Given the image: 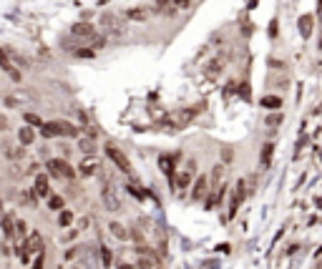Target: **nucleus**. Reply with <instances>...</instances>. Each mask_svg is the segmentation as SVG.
<instances>
[{"instance_id": "1", "label": "nucleus", "mask_w": 322, "mask_h": 269, "mask_svg": "<svg viewBox=\"0 0 322 269\" xmlns=\"http://www.w3.org/2000/svg\"><path fill=\"white\" fill-rule=\"evenodd\" d=\"M40 133L46 139H53V136H78V128L68 121H51V123H43L40 126Z\"/></svg>"}, {"instance_id": "2", "label": "nucleus", "mask_w": 322, "mask_h": 269, "mask_svg": "<svg viewBox=\"0 0 322 269\" xmlns=\"http://www.w3.org/2000/svg\"><path fill=\"white\" fill-rule=\"evenodd\" d=\"M48 174L51 176H58V179H73L76 176V171L68 166V161H63V159H51L48 164Z\"/></svg>"}, {"instance_id": "3", "label": "nucleus", "mask_w": 322, "mask_h": 269, "mask_svg": "<svg viewBox=\"0 0 322 269\" xmlns=\"http://www.w3.org/2000/svg\"><path fill=\"white\" fill-rule=\"evenodd\" d=\"M106 156L116 164L118 171H123V174H128V171H131V161L126 159V153H123L121 149H116V146H111V144H109V146H106Z\"/></svg>"}, {"instance_id": "4", "label": "nucleus", "mask_w": 322, "mask_h": 269, "mask_svg": "<svg viewBox=\"0 0 322 269\" xmlns=\"http://www.w3.org/2000/svg\"><path fill=\"white\" fill-rule=\"evenodd\" d=\"M101 23H103V28H106L109 35H126V23H123L118 15H114V13H111V15L106 13V15L101 18Z\"/></svg>"}, {"instance_id": "5", "label": "nucleus", "mask_w": 322, "mask_h": 269, "mask_svg": "<svg viewBox=\"0 0 322 269\" xmlns=\"http://www.w3.org/2000/svg\"><path fill=\"white\" fill-rule=\"evenodd\" d=\"M71 35L78 38V40H91V38L96 35V26H91V23H86V20L73 23V26H71Z\"/></svg>"}, {"instance_id": "6", "label": "nucleus", "mask_w": 322, "mask_h": 269, "mask_svg": "<svg viewBox=\"0 0 322 269\" xmlns=\"http://www.w3.org/2000/svg\"><path fill=\"white\" fill-rule=\"evenodd\" d=\"M101 196H103V204H106V209L109 211H118L121 209V201H118V196H116V191L106 184L103 186V191H101Z\"/></svg>"}, {"instance_id": "7", "label": "nucleus", "mask_w": 322, "mask_h": 269, "mask_svg": "<svg viewBox=\"0 0 322 269\" xmlns=\"http://www.w3.org/2000/svg\"><path fill=\"white\" fill-rule=\"evenodd\" d=\"M151 13H159V15L174 18L179 10H176L174 5H171V0H154V8H151Z\"/></svg>"}, {"instance_id": "8", "label": "nucleus", "mask_w": 322, "mask_h": 269, "mask_svg": "<svg viewBox=\"0 0 322 269\" xmlns=\"http://www.w3.org/2000/svg\"><path fill=\"white\" fill-rule=\"evenodd\" d=\"M0 68H3V71H5V73H8L13 81H20V71H18L13 63H10L8 53H5V48H0Z\"/></svg>"}, {"instance_id": "9", "label": "nucleus", "mask_w": 322, "mask_h": 269, "mask_svg": "<svg viewBox=\"0 0 322 269\" xmlns=\"http://www.w3.org/2000/svg\"><path fill=\"white\" fill-rule=\"evenodd\" d=\"M126 18L134 20V23H146L148 18H151V8H131L126 13Z\"/></svg>"}, {"instance_id": "10", "label": "nucleus", "mask_w": 322, "mask_h": 269, "mask_svg": "<svg viewBox=\"0 0 322 269\" xmlns=\"http://www.w3.org/2000/svg\"><path fill=\"white\" fill-rule=\"evenodd\" d=\"M109 232H111L116 239H121V241L128 239V232L123 229V224H121V221H109Z\"/></svg>"}, {"instance_id": "11", "label": "nucleus", "mask_w": 322, "mask_h": 269, "mask_svg": "<svg viewBox=\"0 0 322 269\" xmlns=\"http://www.w3.org/2000/svg\"><path fill=\"white\" fill-rule=\"evenodd\" d=\"M33 139H35V131H33L30 126H23V128L18 131V141H20L23 146H30V144H33Z\"/></svg>"}, {"instance_id": "12", "label": "nucleus", "mask_w": 322, "mask_h": 269, "mask_svg": "<svg viewBox=\"0 0 322 269\" xmlns=\"http://www.w3.org/2000/svg\"><path fill=\"white\" fill-rule=\"evenodd\" d=\"M26 249H28V252H35V254H38V252H43V241H40V234H35V232H33V234L28 237V241H26Z\"/></svg>"}, {"instance_id": "13", "label": "nucleus", "mask_w": 322, "mask_h": 269, "mask_svg": "<svg viewBox=\"0 0 322 269\" xmlns=\"http://www.w3.org/2000/svg\"><path fill=\"white\" fill-rule=\"evenodd\" d=\"M299 33H302V38H310V33H312V15H302L299 18Z\"/></svg>"}, {"instance_id": "14", "label": "nucleus", "mask_w": 322, "mask_h": 269, "mask_svg": "<svg viewBox=\"0 0 322 269\" xmlns=\"http://www.w3.org/2000/svg\"><path fill=\"white\" fill-rule=\"evenodd\" d=\"M191 174H194V164H191V169H186L184 174H179V176H176V186H179V189L189 186V184H191Z\"/></svg>"}, {"instance_id": "15", "label": "nucleus", "mask_w": 322, "mask_h": 269, "mask_svg": "<svg viewBox=\"0 0 322 269\" xmlns=\"http://www.w3.org/2000/svg\"><path fill=\"white\" fill-rule=\"evenodd\" d=\"M262 106L269 108V111H277V108L282 106V98H280V96H267V98H262Z\"/></svg>"}, {"instance_id": "16", "label": "nucleus", "mask_w": 322, "mask_h": 269, "mask_svg": "<svg viewBox=\"0 0 322 269\" xmlns=\"http://www.w3.org/2000/svg\"><path fill=\"white\" fill-rule=\"evenodd\" d=\"M35 191H38L40 196H48V176H46V174H40V176L35 179Z\"/></svg>"}, {"instance_id": "17", "label": "nucleus", "mask_w": 322, "mask_h": 269, "mask_svg": "<svg viewBox=\"0 0 322 269\" xmlns=\"http://www.w3.org/2000/svg\"><path fill=\"white\" fill-rule=\"evenodd\" d=\"M91 43H93V51H103V48L109 46V38H106V35H98V33H96V35L91 38Z\"/></svg>"}, {"instance_id": "18", "label": "nucleus", "mask_w": 322, "mask_h": 269, "mask_svg": "<svg viewBox=\"0 0 322 269\" xmlns=\"http://www.w3.org/2000/svg\"><path fill=\"white\" fill-rule=\"evenodd\" d=\"M3 234H5V237H13V234H15V221H13L10 216L3 219Z\"/></svg>"}, {"instance_id": "19", "label": "nucleus", "mask_w": 322, "mask_h": 269, "mask_svg": "<svg viewBox=\"0 0 322 269\" xmlns=\"http://www.w3.org/2000/svg\"><path fill=\"white\" fill-rule=\"evenodd\" d=\"M204 191H206V176H199L197 184H194V199H199Z\"/></svg>"}, {"instance_id": "20", "label": "nucleus", "mask_w": 322, "mask_h": 269, "mask_svg": "<svg viewBox=\"0 0 322 269\" xmlns=\"http://www.w3.org/2000/svg\"><path fill=\"white\" fill-rule=\"evenodd\" d=\"M101 257H103V267L111 269V262H114V254H111V249L109 246H101Z\"/></svg>"}, {"instance_id": "21", "label": "nucleus", "mask_w": 322, "mask_h": 269, "mask_svg": "<svg viewBox=\"0 0 322 269\" xmlns=\"http://www.w3.org/2000/svg\"><path fill=\"white\" fill-rule=\"evenodd\" d=\"M48 209L60 211L63 209V199H60V196H48Z\"/></svg>"}, {"instance_id": "22", "label": "nucleus", "mask_w": 322, "mask_h": 269, "mask_svg": "<svg viewBox=\"0 0 322 269\" xmlns=\"http://www.w3.org/2000/svg\"><path fill=\"white\" fill-rule=\"evenodd\" d=\"M81 174H83V176L96 174V164H93V161H83V164H81Z\"/></svg>"}, {"instance_id": "23", "label": "nucleus", "mask_w": 322, "mask_h": 269, "mask_svg": "<svg viewBox=\"0 0 322 269\" xmlns=\"http://www.w3.org/2000/svg\"><path fill=\"white\" fill-rule=\"evenodd\" d=\"M272 151H274V146H272V144H264V146H262V156H260V159H262L264 166L269 164V156H272Z\"/></svg>"}, {"instance_id": "24", "label": "nucleus", "mask_w": 322, "mask_h": 269, "mask_svg": "<svg viewBox=\"0 0 322 269\" xmlns=\"http://www.w3.org/2000/svg\"><path fill=\"white\" fill-rule=\"evenodd\" d=\"M73 53H76L78 58H93V56H96V51H93V48H76Z\"/></svg>"}, {"instance_id": "25", "label": "nucleus", "mask_w": 322, "mask_h": 269, "mask_svg": "<svg viewBox=\"0 0 322 269\" xmlns=\"http://www.w3.org/2000/svg\"><path fill=\"white\" fill-rule=\"evenodd\" d=\"M23 119H26V123H30V126H43V119H40V116H35V114H26V116H23Z\"/></svg>"}, {"instance_id": "26", "label": "nucleus", "mask_w": 322, "mask_h": 269, "mask_svg": "<svg viewBox=\"0 0 322 269\" xmlns=\"http://www.w3.org/2000/svg\"><path fill=\"white\" fill-rule=\"evenodd\" d=\"M171 5H174L176 10H189L194 3H191V0H171Z\"/></svg>"}, {"instance_id": "27", "label": "nucleus", "mask_w": 322, "mask_h": 269, "mask_svg": "<svg viewBox=\"0 0 322 269\" xmlns=\"http://www.w3.org/2000/svg\"><path fill=\"white\" fill-rule=\"evenodd\" d=\"M81 151H83V153H93V151H96V146H93V139H91V141H81Z\"/></svg>"}, {"instance_id": "28", "label": "nucleus", "mask_w": 322, "mask_h": 269, "mask_svg": "<svg viewBox=\"0 0 322 269\" xmlns=\"http://www.w3.org/2000/svg\"><path fill=\"white\" fill-rule=\"evenodd\" d=\"M71 219H73V214H71V211H63V214H60V227L71 224Z\"/></svg>"}, {"instance_id": "29", "label": "nucleus", "mask_w": 322, "mask_h": 269, "mask_svg": "<svg viewBox=\"0 0 322 269\" xmlns=\"http://www.w3.org/2000/svg\"><path fill=\"white\" fill-rule=\"evenodd\" d=\"M280 123H282V116H280V114H274V116L267 119V126H280Z\"/></svg>"}, {"instance_id": "30", "label": "nucleus", "mask_w": 322, "mask_h": 269, "mask_svg": "<svg viewBox=\"0 0 322 269\" xmlns=\"http://www.w3.org/2000/svg\"><path fill=\"white\" fill-rule=\"evenodd\" d=\"M15 232H18V234H28V227H26V221H15Z\"/></svg>"}, {"instance_id": "31", "label": "nucleus", "mask_w": 322, "mask_h": 269, "mask_svg": "<svg viewBox=\"0 0 322 269\" xmlns=\"http://www.w3.org/2000/svg\"><path fill=\"white\" fill-rule=\"evenodd\" d=\"M33 269H43V252H38V257H35V264Z\"/></svg>"}, {"instance_id": "32", "label": "nucleus", "mask_w": 322, "mask_h": 269, "mask_svg": "<svg viewBox=\"0 0 322 269\" xmlns=\"http://www.w3.org/2000/svg\"><path fill=\"white\" fill-rule=\"evenodd\" d=\"M159 164H161V169H164L166 174H171V166H169V159H161Z\"/></svg>"}, {"instance_id": "33", "label": "nucleus", "mask_w": 322, "mask_h": 269, "mask_svg": "<svg viewBox=\"0 0 322 269\" xmlns=\"http://www.w3.org/2000/svg\"><path fill=\"white\" fill-rule=\"evenodd\" d=\"M5 128H8V119H5V116H0V133H3Z\"/></svg>"}, {"instance_id": "34", "label": "nucleus", "mask_w": 322, "mask_h": 269, "mask_svg": "<svg viewBox=\"0 0 322 269\" xmlns=\"http://www.w3.org/2000/svg\"><path fill=\"white\" fill-rule=\"evenodd\" d=\"M76 254H78V249H68V252H66V259H73Z\"/></svg>"}, {"instance_id": "35", "label": "nucleus", "mask_w": 322, "mask_h": 269, "mask_svg": "<svg viewBox=\"0 0 322 269\" xmlns=\"http://www.w3.org/2000/svg\"><path fill=\"white\" fill-rule=\"evenodd\" d=\"M317 18H320V20H322V3H320V13H317Z\"/></svg>"}]
</instances>
